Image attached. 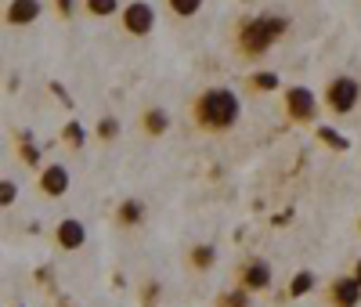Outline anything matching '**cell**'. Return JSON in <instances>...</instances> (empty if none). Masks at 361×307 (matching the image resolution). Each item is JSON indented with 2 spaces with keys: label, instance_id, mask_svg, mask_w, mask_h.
Wrapping results in <instances>:
<instances>
[{
  "label": "cell",
  "instance_id": "obj_1",
  "mask_svg": "<svg viewBox=\"0 0 361 307\" xmlns=\"http://www.w3.org/2000/svg\"><path fill=\"white\" fill-rule=\"evenodd\" d=\"M238 116H243V105H238V95L228 87H209L206 95H199L195 102V123L209 134H224L231 131Z\"/></svg>",
  "mask_w": 361,
  "mask_h": 307
},
{
  "label": "cell",
  "instance_id": "obj_2",
  "mask_svg": "<svg viewBox=\"0 0 361 307\" xmlns=\"http://www.w3.org/2000/svg\"><path fill=\"white\" fill-rule=\"evenodd\" d=\"M286 29H289V18L286 15H257V18H246L243 29H238V51H243V54H264L271 44L286 33Z\"/></svg>",
  "mask_w": 361,
  "mask_h": 307
},
{
  "label": "cell",
  "instance_id": "obj_3",
  "mask_svg": "<svg viewBox=\"0 0 361 307\" xmlns=\"http://www.w3.org/2000/svg\"><path fill=\"white\" fill-rule=\"evenodd\" d=\"M357 98H361V83L354 80V76H333L325 83V105L333 109V112H354V105H357Z\"/></svg>",
  "mask_w": 361,
  "mask_h": 307
},
{
  "label": "cell",
  "instance_id": "obj_4",
  "mask_svg": "<svg viewBox=\"0 0 361 307\" xmlns=\"http://www.w3.org/2000/svg\"><path fill=\"white\" fill-rule=\"evenodd\" d=\"M123 29L130 37H148L156 29V8L145 4V0H130L123 8Z\"/></svg>",
  "mask_w": 361,
  "mask_h": 307
},
{
  "label": "cell",
  "instance_id": "obj_5",
  "mask_svg": "<svg viewBox=\"0 0 361 307\" xmlns=\"http://www.w3.org/2000/svg\"><path fill=\"white\" fill-rule=\"evenodd\" d=\"M286 112L293 123H311L318 116V102L311 95V87H289L286 90Z\"/></svg>",
  "mask_w": 361,
  "mask_h": 307
},
{
  "label": "cell",
  "instance_id": "obj_6",
  "mask_svg": "<svg viewBox=\"0 0 361 307\" xmlns=\"http://www.w3.org/2000/svg\"><path fill=\"white\" fill-rule=\"evenodd\" d=\"M329 300H333V307H357L361 303V282L354 275H340V279H333V286H329Z\"/></svg>",
  "mask_w": 361,
  "mask_h": 307
},
{
  "label": "cell",
  "instance_id": "obj_7",
  "mask_svg": "<svg viewBox=\"0 0 361 307\" xmlns=\"http://www.w3.org/2000/svg\"><path fill=\"white\" fill-rule=\"evenodd\" d=\"M69 184H73V174H69L62 163H51V167L40 170V192L51 195V199L66 195V192H69Z\"/></svg>",
  "mask_w": 361,
  "mask_h": 307
},
{
  "label": "cell",
  "instance_id": "obj_8",
  "mask_svg": "<svg viewBox=\"0 0 361 307\" xmlns=\"http://www.w3.org/2000/svg\"><path fill=\"white\" fill-rule=\"evenodd\" d=\"M267 286H271V264L267 260H250L238 271V289L257 293V289H267Z\"/></svg>",
  "mask_w": 361,
  "mask_h": 307
},
{
  "label": "cell",
  "instance_id": "obj_9",
  "mask_svg": "<svg viewBox=\"0 0 361 307\" xmlns=\"http://www.w3.org/2000/svg\"><path fill=\"white\" fill-rule=\"evenodd\" d=\"M58 246L62 250H83V242H87V228H83V221H76V217H66L62 224H58Z\"/></svg>",
  "mask_w": 361,
  "mask_h": 307
},
{
  "label": "cell",
  "instance_id": "obj_10",
  "mask_svg": "<svg viewBox=\"0 0 361 307\" xmlns=\"http://www.w3.org/2000/svg\"><path fill=\"white\" fill-rule=\"evenodd\" d=\"M40 18V0H11L8 11H4V22L8 25H29Z\"/></svg>",
  "mask_w": 361,
  "mask_h": 307
},
{
  "label": "cell",
  "instance_id": "obj_11",
  "mask_svg": "<svg viewBox=\"0 0 361 307\" xmlns=\"http://www.w3.org/2000/svg\"><path fill=\"white\" fill-rule=\"evenodd\" d=\"M141 123H145V134L159 138V134H166V131H170V112H166V109H145Z\"/></svg>",
  "mask_w": 361,
  "mask_h": 307
},
{
  "label": "cell",
  "instance_id": "obj_12",
  "mask_svg": "<svg viewBox=\"0 0 361 307\" xmlns=\"http://www.w3.org/2000/svg\"><path fill=\"white\" fill-rule=\"evenodd\" d=\"M116 221L123 224V228H137V224L145 221V203H141V199H127L123 206H119Z\"/></svg>",
  "mask_w": 361,
  "mask_h": 307
},
{
  "label": "cell",
  "instance_id": "obj_13",
  "mask_svg": "<svg viewBox=\"0 0 361 307\" xmlns=\"http://www.w3.org/2000/svg\"><path fill=\"white\" fill-rule=\"evenodd\" d=\"M188 260H192V267H195V271L214 267V260H217V246H209V242H199V246H192Z\"/></svg>",
  "mask_w": 361,
  "mask_h": 307
},
{
  "label": "cell",
  "instance_id": "obj_14",
  "mask_svg": "<svg viewBox=\"0 0 361 307\" xmlns=\"http://www.w3.org/2000/svg\"><path fill=\"white\" fill-rule=\"evenodd\" d=\"M311 289H314V271H296L293 282H289V296L300 300V296H307Z\"/></svg>",
  "mask_w": 361,
  "mask_h": 307
},
{
  "label": "cell",
  "instance_id": "obj_15",
  "mask_svg": "<svg viewBox=\"0 0 361 307\" xmlns=\"http://www.w3.org/2000/svg\"><path fill=\"white\" fill-rule=\"evenodd\" d=\"M250 87H253V90H260V95H267V90L282 87V80H279V73L264 69V73H253V76H250Z\"/></svg>",
  "mask_w": 361,
  "mask_h": 307
},
{
  "label": "cell",
  "instance_id": "obj_16",
  "mask_svg": "<svg viewBox=\"0 0 361 307\" xmlns=\"http://www.w3.org/2000/svg\"><path fill=\"white\" fill-rule=\"evenodd\" d=\"M18 141H22V145H18V152H22V159H25L29 167H40V148H37V141L29 138L25 131L18 134ZM40 170H44V167H40Z\"/></svg>",
  "mask_w": 361,
  "mask_h": 307
},
{
  "label": "cell",
  "instance_id": "obj_17",
  "mask_svg": "<svg viewBox=\"0 0 361 307\" xmlns=\"http://www.w3.org/2000/svg\"><path fill=\"white\" fill-rule=\"evenodd\" d=\"M318 141H325L329 148H336V152H347L350 148V141L340 131H333V127H318Z\"/></svg>",
  "mask_w": 361,
  "mask_h": 307
},
{
  "label": "cell",
  "instance_id": "obj_18",
  "mask_svg": "<svg viewBox=\"0 0 361 307\" xmlns=\"http://www.w3.org/2000/svg\"><path fill=\"white\" fill-rule=\"evenodd\" d=\"M166 4H170V11L180 15V18H192V15L202 11V0H166Z\"/></svg>",
  "mask_w": 361,
  "mask_h": 307
},
{
  "label": "cell",
  "instance_id": "obj_19",
  "mask_svg": "<svg viewBox=\"0 0 361 307\" xmlns=\"http://www.w3.org/2000/svg\"><path fill=\"white\" fill-rule=\"evenodd\" d=\"M62 141L73 145V148H83V127H80L76 119H69L66 127H62Z\"/></svg>",
  "mask_w": 361,
  "mask_h": 307
},
{
  "label": "cell",
  "instance_id": "obj_20",
  "mask_svg": "<svg viewBox=\"0 0 361 307\" xmlns=\"http://www.w3.org/2000/svg\"><path fill=\"white\" fill-rule=\"evenodd\" d=\"M217 307H250V293L246 289H231L217 300Z\"/></svg>",
  "mask_w": 361,
  "mask_h": 307
},
{
  "label": "cell",
  "instance_id": "obj_21",
  "mask_svg": "<svg viewBox=\"0 0 361 307\" xmlns=\"http://www.w3.org/2000/svg\"><path fill=\"white\" fill-rule=\"evenodd\" d=\"M87 11L90 15H102V18L105 15H116L119 11V0H87Z\"/></svg>",
  "mask_w": 361,
  "mask_h": 307
},
{
  "label": "cell",
  "instance_id": "obj_22",
  "mask_svg": "<svg viewBox=\"0 0 361 307\" xmlns=\"http://www.w3.org/2000/svg\"><path fill=\"white\" fill-rule=\"evenodd\" d=\"M116 134H119V119H112V116H105V119L98 123V138H102V141H112Z\"/></svg>",
  "mask_w": 361,
  "mask_h": 307
},
{
  "label": "cell",
  "instance_id": "obj_23",
  "mask_svg": "<svg viewBox=\"0 0 361 307\" xmlns=\"http://www.w3.org/2000/svg\"><path fill=\"white\" fill-rule=\"evenodd\" d=\"M18 199V184L15 181H0V206H11Z\"/></svg>",
  "mask_w": 361,
  "mask_h": 307
},
{
  "label": "cell",
  "instance_id": "obj_24",
  "mask_svg": "<svg viewBox=\"0 0 361 307\" xmlns=\"http://www.w3.org/2000/svg\"><path fill=\"white\" fill-rule=\"evenodd\" d=\"M156 300H159V282H148V286H145L141 303H145V307H156Z\"/></svg>",
  "mask_w": 361,
  "mask_h": 307
},
{
  "label": "cell",
  "instance_id": "obj_25",
  "mask_svg": "<svg viewBox=\"0 0 361 307\" xmlns=\"http://www.w3.org/2000/svg\"><path fill=\"white\" fill-rule=\"evenodd\" d=\"M73 4H76V0H54V8H58V15H62V18L73 15Z\"/></svg>",
  "mask_w": 361,
  "mask_h": 307
},
{
  "label": "cell",
  "instance_id": "obj_26",
  "mask_svg": "<svg viewBox=\"0 0 361 307\" xmlns=\"http://www.w3.org/2000/svg\"><path fill=\"white\" fill-rule=\"evenodd\" d=\"M354 279H357V282H361V257H357V260H354Z\"/></svg>",
  "mask_w": 361,
  "mask_h": 307
}]
</instances>
